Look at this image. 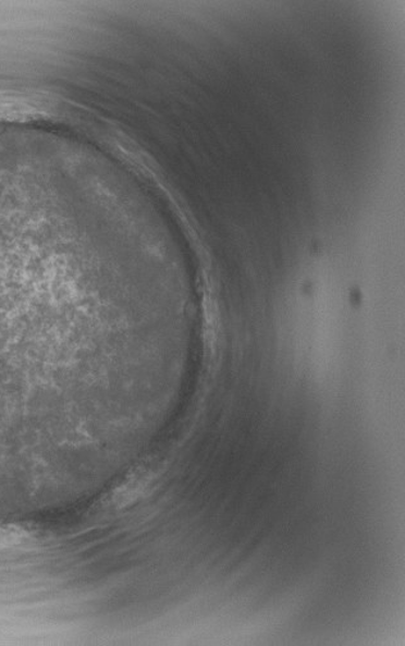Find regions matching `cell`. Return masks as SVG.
Returning a JSON list of instances; mask_svg holds the SVG:
<instances>
[{
	"label": "cell",
	"instance_id": "1",
	"mask_svg": "<svg viewBox=\"0 0 405 646\" xmlns=\"http://www.w3.org/2000/svg\"><path fill=\"white\" fill-rule=\"evenodd\" d=\"M32 540L30 534L24 528L0 525V551L24 548Z\"/></svg>",
	"mask_w": 405,
	"mask_h": 646
}]
</instances>
